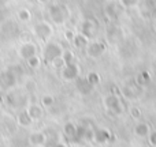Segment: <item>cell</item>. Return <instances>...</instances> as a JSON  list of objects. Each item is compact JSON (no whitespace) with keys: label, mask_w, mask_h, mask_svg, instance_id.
Wrapping results in <instances>:
<instances>
[{"label":"cell","mask_w":156,"mask_h":147,"mask_svg":"<svg viewBox=\"0 0 156 147\" xmlns=\"http://www.w3.org/2000/svg\"><path fill=\"white\" fill-rule=\"evenodd\" d=\"M33 33L36 37H38L40 40H47L48 37H51L52 34V27L48 22H38L33 27Z\"/></svg>","instance_id":"1"},{"label":"cell","mask_w":156,"mask_h":147,"mask_svg":"<svg viewBox=\"0 0 156 147\" xmlns=\"http://www.w3.org/2000/svg\"><path fill=\"white\" fill-rule=\"evenodd\" d=\"M32 119L29 117V115H27L26 112H23L22 115H19V117H18V123L21 124L22 127H29L30 124H32Z\"/></svg>","instance_id":"7"},{"label":"cell","mask_w":156,"mask_h":147,"mask_svg":"<svg viewBox=\"0 0 156 147\" xmlns=\"http://www.w3.org/2000/svg\"><path fill=\"white\" fill-rule=\"evenodd\" d=\"M36 53H37V46H36L34 42H30V41L23 42L21 46H19V49H18L19 57H22V59H25V60H27V59H30V57L36 56Z\"/></svg>","instance_id":"2"},{"label":"cell","mask_w":156,"mask_h":147,"mask_svg":"<svg viewBox=\"0 0 156 147\" xmlns=\"http://www.w3.org/2000/svg\"><path fill=\"white\" fill-rule=\"evenodd\" d=\"M26 62H27V64H29V67H32V68H37L38 65H40V59H38L37 56L30 57V59H27Z\"/></svg>","instance_id":"8"},{"label":"cell","mask_w":156,"mask_h":147,"mask_svg":"<svg viewBox=\"0 0 156 147\" xmlns=\"http://www.w3.org/2000/svg\"><path fill=\"white\" fill-rule=\"evenodd\" d=\"M16 16L21 22H29L32 18V12H30L27 8H21V10L16 12Z\"/></svg>","instance_id":"6"},{"label":"cell","mask_w":156,"mask_h":147,"mask_svg":"<svg viewBox=\"0 0 156 147\" xmlns=\"http://www.w3.org/2000/svg\"><path fill=\"white\" fill-rule=\"evenodd\" d=\"M26 113L29 115V117L32 119V120H38V119L43 116V110H41V108L37 106V105H30V106L27 108Z\"/></svg>","instance_id":"4"},{"label":"cell","mask_w":156,"mask_h":147,"mask_svg":"<svg viewBox=\"0 0 156 147\" xmlns=\"http://www.w3.org/2000/svg\"><path fill=\"white\" fill-rule=\"evenodd\" d=\"M2 2H5V0H2Z\"/></svg>","instance_id":"11"},{"label":"cell","mask_w":156,"mask_h":147,"mask_svg":"<svg viewBox=\"0 0 156 147\" xmlns=\"http://www.w3.org/2000/svg\"><path fill=\"white\" fill-rule=\"evenodd\" d=\"M29 140L32 145H36V146L44 145V142H45V135L41 134V132H34V134L30 135Z\"/></svg>","instance_id":"5"},{"label":"cell","mask_w":156,"mask_h":147,"mask_svg":"<svg viewBox=\"0 0 156 147\" xmlns=\"http://www.w3.org/2000/svg\"><path fill=\"white\" fill-rule=\"evenodd\" d=\"M41 102H43L44 106H51V105L54 104V98H52L51 95H44L43 98H41Z\"/></svg>","instance_id":"9"},{"label":"cell","mask_w":156,"mask_h":147,"mask_svg":"<svg viewBox=\"0 0 156 147\" xmlns=\"http://www.w3.org/2000/svg\"><path fill=\"white\" fill-rule=\"evenodd\" d=\"M38 2H40V3H47L48 0H38Z\"/></svg>","instance_id":"10"},{"label":"cell","mask_w":156,"mask_h":147,"mask_svg":"<svg viewBox=\"0 0 156 147\" xmlns=\"http://www.w3.org/2000/svg\"><path fill=\"white\" fill-rule=\"evenodd\" d=\"M60 53H62V49L59 48L58 44H48L45 46V51H44V57L48 62H54L60 56Z\"/></svg>","instance_id":"3"}]
</instances>
